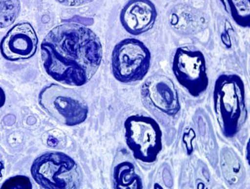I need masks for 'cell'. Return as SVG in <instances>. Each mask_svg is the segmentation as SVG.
I'll return each instance as SVG.
<instances>
[{
    "mask_svg": "<svg viewBox=\"0 0 250 189\" xmlns=\"http://www.w3.org/2000/svg\"><path fill=\"white\" fill-rule=\"evenodd\" d=\"M62 5L67 7H78L91 3L94 0H55Z\"/></svg>",
    "mask_w": 250,
    "mask_h": 189,
    "instance_id": "cell-17",
    "label": "cell"
},
{
    "mask_svg": "<svg viewBox=\"0 0 250 189\" xmlns=\"http://www.w3.org/2000/svg\"><path fill=\"white\" fill-rule=\"evenodd\" d=\"M141 96L146 107L168 117L177 115L181 109L176 87L165 74L148 77L142 86Z\"/></svg>",
    "mask_w": 250,
    "mask_h": 189,
    "instance_id": "cell-8",
    "label": "cell"
},
{
    "mask_svg": "<svg viewBox=\"0 0 250 189\" xmlns=\"http://www.w3.org/2000/svg\"><path fill=\"white\" fill-rule=\"evenodd\" d=\"M41 50L46 73L67 86L86 85L97 72L103 58L97 35L75 23L52 28L43 39Z\"/></svg>",
    "mask_w": 250,
    "mask_h": 189,
    "instance_id": "cell-1",
    "label": "cell"
},
{
    "mask_svg": "<svg viewBox=\"0 0 250 189\" xmlns=\"http://www.w3.org/2000/svg\"><path fill=\"white\" fill-rule=\"evenodd\" d=\"M157 10L151 0H130L121 12V23L125 31L135 36L146 33L155 24Z\"/></svg>",
    "mask_w": 250,
    "mask_h": 189,
    "instance_id": "cell-10",
    "label": "cell"
},
{
    "mask_svg": "<svg viewBox=\"0 0 250 189\" xmlns=\"http://www.w3.org/2000/svg\"><path fill=\"white\" fill-rule=\"evenodd\" d=\"M125 140L134 158L145 164L157 161L163 149L162 130L150 117L132 115L125 120Z\"/></svg>",
    "mask_w": 250,
    "mask_h": 189,
    "instance_id": "cell-5",
    "label": "cell"
},
{
    "mask_svg": "<svg viewBox=\"0 0 250 189\" xmlns=\"http://www.w3.org/2000/svg\"><path fill=\"white\" fill-rule=\"evenodd\" d=\"M2 189H32L31 182L27 177L16 176L10 177L2 185Z\"/></svg>",
    "mask_w": 250,
    "mask_h": 189,
    "instance_id": "cell-16",
    "label": "cell"
},
{
    "mask_svg": "<svg viewBox=\"0 0 250 189\" xmlns=\"http://www.w3.org/2000/svg\"><path fill=\"white\" fill-rule=\"evenodd\" d=\"M39 104L52 118L70 127L83 123L89 114V107L80 94L58 84H50L42 90Z\"/></svg>",
    "mask_w": 250,
    "mask_h": 189,
    "instance_id": "cell-4",
    "label": "cell"
},
{
    "mask_svg": "<svg viewBox=\"0 0 250 189\" xmlns=\"http://www.w3.org/2000/svg\"><path fill=\"white\" fill-rule=\"evenodd\" d=\"M214 111L223 135L234 137L247 121L245 86L237 74L225 73L217 78L213 91Z\"/></svg>",
    "mask_w": 250,
    "mask_h": 189,
    "instance_id": "cell-2",
    "label": "cell"
},
{
    "mask_svg": "<svg viewBox=\"0 0 250 189\" xmlns=\"http://www.w3.org/2000/svg\"><path fill=\"white\" fill-rule=\"evenodd\" d=\"M150 64V51L139 40H123L113 49L111 69L119 82L132 84L143 80L148 73Z\"/></svg>",
    "mask_w": 250,
    "mask_h": 189,
    "instance_id": "cell-6",
    "label": "cell"
},
{
    "mask_svg": "<svg viewBox=\"0 0 250 189\" xmlns=\"http://www.w3.org/2000/svg\"><path fill=\"white\" fill-rule=\"evenodd\" d=\"M114 188L143 189V178L138 168L131 159H122L116 162L113 170Z\"/></svg>",
    "mask_w": 250,
    "mask_h": 189,
    "instance_id": "cell-12",
    "label": "cell"
},
{
    "mask_svg": "<svg viewBox=\"0 0 250 189\" xmlns=\"http://www.w3.org/2000/svg\"><path fill=\"white\" fill-rule=\"evenodd\" d=\"M35 182L48 189H73L82 183V172L72 157L62 152H46L38 156L31 165Z\"/></svg>",
    "mask_w": 250,
    "mask_h": 189,
    "instance_id": "cell-3",
    "label": "cell"
},
{
    "mask_svg": "<svg viewBox=\"0 0 250 189\" xmlns=\"http://www.w3.org/2000/svg\"><path fill=\"white\" fill-rule=\"evenodd\" d=\"M170 24L176 31L191 35L202 30L204 19L198 10L181 5V8L174 9V12L171 14Z\"/></svg>",
    "mask_w": 250,
    "mask_h": 189,
    "instance_id": "cell-11",
    "label": "cell"
},
{
    "mask_svg": "<svg viewBox=\"0 0 250 189\" xmlns=\"http://www.w3.org/2000/svg\"><path fill=\"white\" fill-rule=\"evenodd\" d=\"M221 167L225 180L232 186L244 181L245 171L241 160L231 148H224L221 153Z\"/></svg>",
    "mask_w": 250,
    "mask_h": 189,
    "instance_id": "cell-13",
    "label": "cell"
},
{
    "mask_svg": "<svg viewBox=\"0 0 250 189\" xmlns=\"http://www.w3.org/2000/svg\"><path fill=\"white\" fill-rule=\"evenodd\" d=\"M38 37L30 23H20L11 28L0 43V52L9 61L32 58L37 51Z\"/></svg>",
    "mask_w": 250,
    "mask_h": 189,
    "instance_id": "cell-9",
    "label": "cell"
},
{
    "mask_svg": "<svg viewBox=\"0 0 250 189\" xmlns=\"http://www.w3.org/2000/svg\"><path fill=\"white\" fill-rule=\"evenodd\" d=\"M21 9V0H0V29L14 24L20 16Z\"/></svg>",
    "mask_w": 250,
    "mask_h": 189,
    "instance_id": "cell-15",
    "label": "cell"
},
{
    "mask_svg": "<svg viewBox=\"0 0 250 189\" xmlns=\"http://www.w3.org/2000/svg\"><path fill=\"white\" fill-rule=\"evenodd\" d=\"M172 71L180 86L193 97H198L208 87L207 62L202 52L193 47H180L175 51Z\"/></svg>",
    "mask_w": 250,
    "mask_h": 189,
    "instance_id": "cell-7",
    "label": "cell"
},
{
    "mask_svg": "<svg viewBox=\"0 0 250 189\" xmlns=\"http://www.w3.org/2000/svg\"><path fill=\"white\" fill-rule=\"evenodd\" d=\"M6 101V94L3 89L0 87V108L3 107Z\"/></svg>",
    "mask_w": 250,
    "mask_h": 189,
    "instance_id": "cell-18",
    "label": "cell"
},
{
    "mask_svg": "<svg viewBox=\"0 0 250 189\" xmlns=\"http://www.w3.org/2000/svg\"><path fill=\"white\" fill-rule=\"evenodd\" d=\"M232 21L240 27H250V0H220Z\"/></svg>",
    "mask_w": 250,
    "mask_h": 189,
    "instance_id": "cell-14",
    "label": "cell"
}]
</instances>
